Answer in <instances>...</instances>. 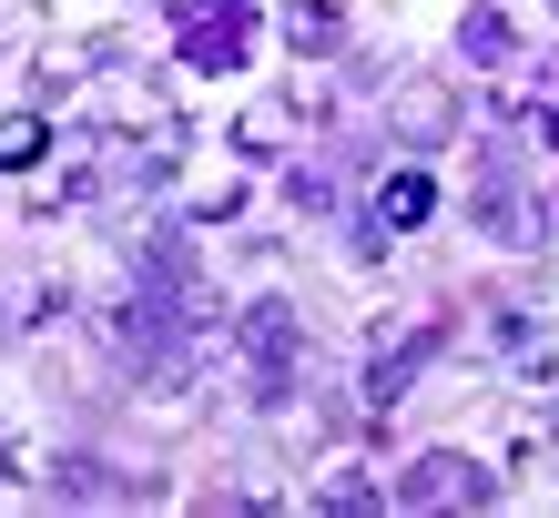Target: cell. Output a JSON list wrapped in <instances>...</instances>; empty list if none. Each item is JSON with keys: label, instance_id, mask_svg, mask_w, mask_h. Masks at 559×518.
<instances>
[{"label": "cell", "instance_id": "obj_1", "mask_svg": "<svg viewBox=\"0 0 559 518\" xmlns=\"http://www.w3.org/2000/svg\"><path fill=\"white\" fill-rule=\"evenodd\" d=\"M174 11H183V61H193V72H224V61H245L254 0H174Z\"/></svg>", "mask_w": 559, "mask_h": 518}, {"label": "cell", "instance_id": "obj_2", "mask_svg": "<svg viewBox=\"0 0 559 518\" xmlns=\"http://www.w3.org/2000/svg\"><path fill=\"white\" fill-rule=\"evenodd\" d=\"M386 498H397V508H488V478L468 458H417Z\"/></svg>", "mask_w": 559, "mask_h": 518}, {"label": "cell", "instance_id": "obj_3", "mask_svg": "<svg viewBox=\"0 0 559 518\" xmlns=\"http://www.w3.org/2000/svg\"><path fill=\"white\" fill-rule=\"evenodd\" d=\"M427 204H438V183H427V173H386V183H377V224H386V234L427 224Z\"/></svg>", "mask_w": 559, "mask_h": 518}, {"label": "cell", "instance_id": "obj_4", "mask_svg": "<svg viewBox=\"0 0 559 518\" xmlns=\"http://www.w3.org/2000/svg\"><path fill=\"white\" fill-rule=\"evenodd\" d=\"M245 346L265 356V397H275V376H285V356H295V315H285V305H254V315H245Z\"/></svg>", "mask_w": 559, "mask_h": 518}, {"label": "cell", "instance_id": "obj_5", "mask_svg": "<svg viewBox=\"0 0 559 518\" xmlns=\"http://www.w3.org/2000/svg\"><path fill=\"white\" fill-rule=\"evenodd\" d=\"M457 51H468V61H509V21L499 11H468V21H457Z\"/></svg>", "mask_w": 559, "mask_h": 518}, {"label": "cell", "instance_id": "obj_6", "mask_svg": "<svg viewBox=\"0 0 559 518\" xmlns=\"http://www.w3.org/2000/svg\"><path fill=\"white\" fill-rule=\"evenodd\" d=\"M41 143H51V133H41L31 112H11V122H0V164H11V173H21V164H41Z\"/></svg>", "mask_w": 559, "mask_h": 518}]
</instances>
